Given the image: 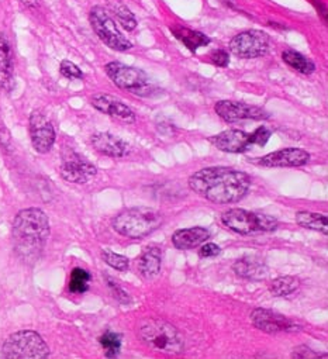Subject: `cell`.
Here are the masks:
<instances>
[{
    "label": "cell",
    "mask_w": 328,
    "mask_h": 359,
    "mask_svg": "<svg viewBox=\"0 0 328 359\" xmlns=\"http://www.w3.org/2000/svg\"><path fill=\"white\" fill-rule=\"evenodd\" d=\"M252 185L248 173L227 168L210 166L189 177V188L216 205H231L244 199Z\"/></svg>",
    "instance_id": "1"
},
{
    "label": "cell",
    "mask_w": 328,
    "mask_h": 359,
    "mask_svg": "<svg viewBox=\"0 0 328 359\" xmlns=\"http://www.w3.org/2000/svg\"><path fill=\"white\" fill-rule=\"evenodd\" d=\"M50 222L40 209L19 212L13 223V241L16 251L25 259H36L50 237Z\"/></svg>",
    "instance_id": "2"
},
{
    "label": "cell",
    "mask_w": 328,
    "mask_h": 359,
    "mask_svg": "<svg viewBox=\"0 0 328 359\" xmlns=\"http://www.w3.org/2000/svg\"><path fill=\"white\" fill-rule=\"evenodd\" d=\"M138 338L148 348L178 355L185 351V339L172 324L159 318H145L138 325Z\"/></svg>",
    "instance_id": "3"
},
{
    "label": "cell",
    "mask_w": 328,
    "mask_h": 359,
    "mask_svg": "<svg viewBox=\"0 0 328 359\" xmlns=\"http://www.w3.org/2000/svg\"><path fill=\"white\" fill-rule=\"evenodd\" d=\"M163 223V216L151 208H132L118 213L113 222V230L127 238L141 240L156 231Z\"/></svg>",
    "instance_id": "4"
},
{
    "label": "cell",
    "mask_w": 328,
    "mask_h": 359,
    "mask_svg": "<svg viewBox=\"0 0 328 359\" xmlns=\"http://www.w3.org/2000/svg\"><path fill=\"white\" fill-rule=\"evenodd\" d=\"M221 222L227 229L241 236H250L255 233H271L279 227V223L275 217L250 212L245 209H231L223 213Z\"/></svg>",
    "instance_id": "5"
},
{
    "label": "cell",
    "mask_w": 328,
    "mask_h": 359,
    "mask_svg": "<svg viewBox=\"0 0 328 359\" xmlns=\"http://www.w3.org/2000/svg\"><path fill=\"white\" fill-rule=\"evenodd\" d=\"M4 355L11 359H46L50 356V348L40 334L23 330L6 339Z\"/></svg>",
    "instance_id": "6"
},
{
    "label": "cell",
    "mask_w": 328,
    "mask_h": 359,
    "mask_svg": "<svg viewBox=\"0 0 328 359\" xmlns=\"http://www.w3.org/2000/svg\"><path fill=\"white\" fill-rule=\"evenodd\" d=\"M106 74L111 82L123 90H127L132 95L145 96L151 92V79L148 75L137 68L128 67L125 64L113 61L106 65Z\"/></svg>",
    "instance_id": "7"
},
{
    "label": "cell",
    "mask_w": 328,
    "mask_h": 359,
    "mask_svg": "<svg viewBox=\"0 0 328 359\" xmlns=\"http://www.w3.org/2000/svg\"><path fill=\"white\" fill-rule=\"evenodd\" d=\"M89 22L96 36L109 48L120 53L128 51L130 48H132V44L121 34V32L117 29V25L106 12V9L100 6L93 8L89 13Z\"/></svg>",
    "instance_id": "8"
},
{
    "label": "cell",
    "mask_w": 328,
    "mask_h": 359,
    "mask_svg": "<svg viewBox=\"0 0 328 359\" xmlns=\"http://www.w3.org/2000/svg\"><path fill=\"white\" fill-rule=\"evenodd\" d=\"M230 51L244 60L264 57L269 51V36L261 30L242 32L230 41Z\"/></svg>",
    "instance_id": "9"
},
{
    "label": "cell",
    "mask_w": 328,
    "mask_h": 359,
    "mask_svg": "<svg viewBox=\"0 0 328 359\" xmlns=\"http://www.w3.org/2000/svg\"><path fill=\"white\" fill-rule=\"evenodd\" d=\"M214 111L223 118L226 123H237L242 120H268L271 114L252 104H247L242 102H233V100H221L217 102L214 106Z\"/></svg>",
    "instance_id": "10"
},
{
    "label": "cell",
    "mask_w": 328,
    "mask_h": 359,
    "mask_svg": "<svg viewBox=\"0 0 328 359\" xmlns=\"http://www.w3.org/2000/svg\"><path fill=\"white\" fill-rule=\"evenodd\" d=\"M251 321L252 324L268 334H275V332H292L300 330L299 324L294 323L293 320L287 318L286 316L269 310V309H255L251 313Z\"/></svg>",
    "instance_id": "11"
},
{
    "label": "cell",
    "mask_w": 328,
    "mask_h": 359,
    "mask_svg": "<svg viewBox=\"0 0 328 359\" xmlns=\"http://www.w3.org/2000/svg\"><path fill=\"white\" fill-rule=\"evenodd\" d=\"M30 137L34 149L40 154H47L54 147L55 130L51 121L39 110L30 116Z\"/></svg>",
    "instance_id": "12"
},
{
    "label": "cell",
    "mask_w": 328,
    "mask_h": 359,
    "mask_svg": "<svg viewBox=\"0 0 328 359\" xmlns=\"http://www.w3.org/2000/svg\"><path fill=\"white\" fill-rule=\"evenodd\" d=\"M311 155L301 148H283L259 158L258 165L264 168H296L310 162Z\"/></svg>",
    "instance_id": "13"
},
{
    "label": "cell",
    "mask_w": 328,
    "mask_h": 359,
    "mask_svg": "<svg viewBox=\"0 0 328 359\" xmlns=\"http://www.w3.org/2000/svg\"><path fill=\"white\" fill-rule=\"evenodd\" d=\"M209 141L220 151L228 154H241L251 149V134L241 130H226L209 138Z\"/></svg>",
    "instance_id": "14"
},
{
    "label": "cell",
    "mask_w": 328,
    "mask_h": 359,
    "mask_svg": "<svg viewBox=\"0 0 328 359\" xmlns=\"http://www.w3.org/2000/svg\"><path fill=\"white\" fill-rule=\"evenodd\" d=\"M60 172L64 181L69 184L83 185V184H88L90 179L96 176L97 169L95 165H92L86 159L81 156H74L71 159H67L62 163Z\"/></svg>",
    "instance_id": "15"
},
{
    "label": "cell",
    "mask_w": 328,
    "mask_h": 359,
    "mask_svg": "<svg viewBox=\"0 0 328 359\" xmlns=\"http://www.w3.org/2000/svg\"><path fill=\"white\" fill-rule=\"evenodd\" d=\"M92 106L102 111L103 114H107L110 117H114L117 120H121L124 123H134L135 121V113L120 99L111 95H95L90 99Z\"/></svg>",
    "instance_id": "16"
},
{
    "label": "cell",
    "mask_w": 328,
    "mask_h": 359,
    "mask_svg": "<svg viewBox=\"0 0 328 359\" xmlns=\"http://www.w3.org/2000/svg\"><path fill=\"white\" fill-rule=\"evenodd\" d=\"M90 142L97 152L110 158H124L130 152V145L111 133H96L92 135Z\"/></svg>",
    "instance_id": "17"
},
{
    "label": "cell",
    "mask_w": 328,
    "mask_h": 359,
    "mask_svg": "<svg viewBox=\"0 0 328 359\" xmlns=\"http://www.w3.org/2000/svg\"><path fill=\"white\" fill-rule=\"evenodd\" d=\"M210 238V233L205 227H192L178 230L172 236V244L177 250L188 251L200 247Z\"/></svg>",
    "instance_id": "18"
},
{
    "label": "cell",
    "mask_w": 328,
    "mask_h": 359,
    "mask_svg": "<svg viewBox=\"0 0 328 359\" xmlns=\"http://www.w3.org/2000/svg\"><path fill=\"white\" fill-rule=\"evenodd\" d=\"M233 269L240 278L250 279V280H261V279H265L268 275L266 265L261 259H257L252 257H245L238 259L234 264Z\"/></svg>",
    "instance_id": "19"
},
{
    "label": "cell",
    "mask_w": 328,
    "mask_h": 359,
    "mask_svg": "<svg viewBox=\"0 0 328 359\" xmlns=\"http://www.w3.org/2000/svg\"><path fill=\"white\" fill-rule=\"evenodd\" d=\"M13 82V61L8 39L0 34V89L9 90Z\"/></svg>",
    "instance_id": "20"
},
{
    "label": "cell",
    "mask_w": 328,
    "mask_h": 359,
    "mask_svg": "<svg viewBox=\"0 0 328 359\" xmlns=\"http://www.w3.org/2000/svg\"><path fill=\"white\" fill-rule=\"evenodd\" d=\"M160 265H162L160 250L156 247H149L144 251V254L141 255V258L138 261L139 275L144 279L151 280L159 275Z\"/></svg>",
    "instance_id": "21"
},
{
    "label": "cell",
    "mask_w": 328,
    "mask_h": 359,
    "mask_svg": "<svg viewBox=\"0 0 328 359\" xmlns=\"http://www.w3.org/2000/svg\"><path fill=\"white\" fill-rule=\"evenodd\" d=\"M172 33L174 36L182 41L185 44V47H188L191 51H196L199 50L200 47H206L210 44V39L200 33V32H195V30H191L188 27H182V26H177V27H172Z\"/></svg>",
    "instance_id": "22"
},
{
    "label": "cell",
    "mask_w": 328,
    "mask_h": 359,
    "mask_svg": "<svg viewBox=\"0 0 328 359\" xmlns=\"http://www.w3.org/2000/svg\"><path fill=\"white\" fill-rule=\"evenodd\" d=\"M283 62L293 71L301 75H311L315 71V64L294 50H286L282 53Z\"/></svg>",
    "instance_id": "23"
},
{
    "label": "cell",
    "mask_w": 328,
    "mask_h": 359,
    "mask_svg": "<svg viewBox=\"0 0 328 359\" xmlns=\"http://www.w3.org/2000/svg\"><path fill=\"white\" fill-rule=\"evenodd\" d=\"M328 219L325 215L311 213V212H299L296 215V223L307 230L318 231L324 236L328 234Z\"/></svg>",
    "instance_id": "24"
},
{
    "label": "cell",
    "mask_w": 328,
    "mask_h": 359,
    "mask_svg": "<svg viewBox=\"0 0 328 359\" xmlns=\"http://www.w3.org/2000/svg\"><path fill=\"white\" fill-rule=\"evenodd\" d=\"M300 282L294 276H280L271 282L269 290L276 297H285L292 294L294 290H297Z\"/></svg>",
    "instance_id": "25"
},
{
    "label": "cell",
    "mask_w": 328,
    "mask_h": 359,
    "mask_svg": "<svg viewBox=\"0 0 328 359\" xmlns=\"http://www.w3.org/2000/svg\"><path fill=\"white\" fill-rule=\"evenodd\" d=\"M92 280L90 273L83 268H74L71 272L69 292L75 294H83L89 290V283Z\"/></svg>",
    "instance_id": "26"
},
{
    "label": "cell",
    "mask_w": 328,
    "mask_h": 359,
    "mask_svg": "<svg viewBox=\"0 0 328 359\" xmlns=\"http://www.w3.org/2000/svg\"><path fill=\"white\" fill-rule=\"evenodd\" d=\"M99 342L104 349V355L107 358H114L121 351V335L114 331H106L100 338Z\"/></svg>",
    "instance_id": "27"
},
{
    "label": "cell",
    "mask_w": 328,
    "mask_h": 359,
    "mask_svg": "<svg viewBox=\"0 0 328 359\" xmlns=\"http://www.w3.org/2000/svg\"><path fill=\"white\" fill-rule=\"evenodd\" d=\"M102 259L109 266H111L113 269L120 271V272H125L130 268V261H128L127 257L116 254V252H113L110 250H103L102 251Z\"/></svg>",
    "instance_id": "28"
},
{
    "label": "cell",
    "mask_w": 328,
    "mask_h": 359,
    "mask_svg": "<svg viewBox=\"0 0 328 359\" xmlns=\"http://www.w3.org/2000/svg\"><path fill=\"white\" fill-rule=\"evenodd\" d=\"M116 15H117V20L118 23L127 30V32H132L137 27V20L134 18V15L125 8V6H118L116 9Z\"/></svg>",
    "instance_id": "29"
},
{
    "label": "cell",
    "mask_w": 328,
    "mask_h": 359,
    "mask_svg": "<svg viewBox=\"0 0 328 359\" xmlns=\"http://www.w3.org/2000/svg\"><path fill=\"white\" fill-rule=\"evenodd\" d=\"M104 279H106V282H107V285H109V287H110V290H111V293H113V297L117 300V302H120L121 304H128V303H131V297H130V294L118 285V282H116L113 278H110V276H104Z\"/></svg>",
    "instance_id": "30"
},
{
    "label": "cell",
    "mask_w": 328,
    "mask_h": 359,
    "mask_svg": "<svg viewBox=\"0 0 328 359\" xmlns=\"http://www.w3.org/2000/svg\"><path fill=\"white\" fill-rule=\"evenodd\" d=\"M60 71L68 79H82L83 78V74L79 69V67L75 65L71 61H62L61 67H60Z\"/></svg>",
    "instance_id": "31"
},
{
    "label": "cell",
    "mask_w": 328,
    "mask_h": 359,
    "mask_svg": "<svg viewBox=\"0 0 328 359\" xmlns=\"http://www.w3.org/2000/svg\"><path fill=\"white\" fill-rule=\"evenodd\" d=\"M292 358L294 359H318V358H327V353H317L314 352L311 348L306 346V345H300L297 348H294Z\"/></svg>",
    "instance_id": "32"
},
{
    "label": "cell",
    "mask_w": 328,
    "mask_h": 359,
    "mask_svg": "<svg viewBox=\"0 0 328 359\" xmlns=\"http://www.w3.org/2000/svg\"><path fill=\"white\" fill-rule=\"evenodd\" d=\"M272 133L271 130H268L265 126L257 128L254 133H251V140H252V144L254 145H258V147H265L266 142L269 141Z\"/></svg>",
    "instance_id": "33"
},
{
    "label": "cell",
    "mask_w": 328,
    "mask_h": 359,
    "mask_svg": "<svg viewBox=\"0 0 328 359\" xmlns=\"http://www.w3.org/2000/svg\"><path fill=\"white\" fill-rule=\"evenodd\" d=\"M210 60H212V62H213L214 65L221 67V68H226V67L228 65V62H230V55H228V53L224 51V50H216V51H213V53L210 54Z\"/></svg>",
    "instance_id": "34"
},
{
    "label": "cell",
    "mask_w": 328,
    "mask_h": 359,
    "mask_svg": "<svg viewBox=\"0 0 328 359\" xmlns=\"http://www.w3.org/2000/svg\"><path fill=\"white\" fill-rule=\"evenodd\" d=\"M220 252H221V248L214 243H207L202 245V248L199 250V255L202 258H213V257H217Z\"/></svg>",
    "instance_id": "35"
},
{
    "label": "cell",
    "mask_w": 328,
    "mask_h": 359,
    "mask_svg": "<svg viewBox=\"0 0 328 359\" xmlns=\"http://www.w3.org/2000/svg\"><path fill=\"white\" fill-rule=\"evenodd\" d=\"M311 4L315 6L318 15L322 16L324 25H327V9H325V5L321 2V0H311Z\"/></svg>",
    "instance_id": "36"
}]
</instances>
